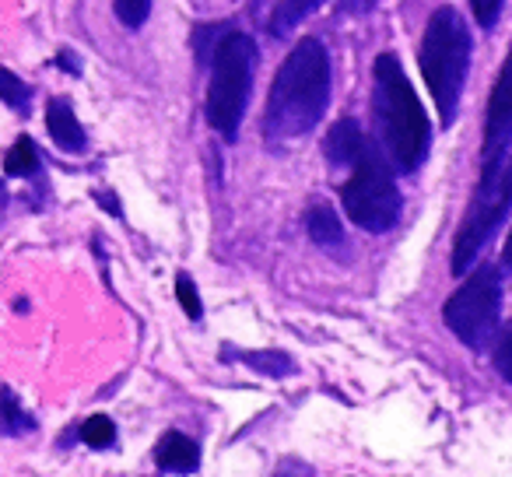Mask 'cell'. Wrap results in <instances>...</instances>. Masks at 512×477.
<instances>
[{"mask_svg": "<svg viewBox=\"0 0 512 477\" xmlns=\"http://www.w3.org/2000/svg\"><path fill=\"white\" fill-rule=\"evenodd\" d=\"M330 106V53L320 39H302L278 67L267 99V137L299 141L320 127Z\"/></svg>", "mask_w": 512, "mask_h": 477, "instance_id": "6da1fadb", "label": "cell"}, {"mask_svg": "<svg viewBox=\"0 0 512 477\" xmlns=\"http://www.w3.org/2000/svg\"><path fill=\"white\" fill-rule=\"evenodd\" d=\"M372 113H376L379 141L393 169H421V162L428 158V144H432V127L393 53H383L372 67Z\"/></svg>", "mask_w": 512, "mask_h": 477, "instance_id": "7a4b0ae2", "label": "cell"}, {"mask_svg": "<svg viewBox=\"0 0 512 477\" xmlns=\"http://www.w3.org/2000/svg\"><path fill=\"white\" fill-rule=\"evenodd\" d=\"M467 71H470L467 22L460 18V11L439 8L428 18V29L421 36V74H425V85L432 92L446 127L456 120V106H460Z\"/></svg>", "mask_w": 512, "mask_h": 477, "instance_id": "3957f363", "label": "cell"}, {"mask_svg": "<svg viewBox=\"0 0 512 477\" xmlns=\"http://www.w3.org/2000/svg\"><path fill=\"white\" fill-rule=\"evenodd\" d=\"M253 64H256V46L242 32H228L214 46L211 85H207V123L225 141L239 137L242 116H246L249 106V88H253Z\"/></svg>", "mask_w": 512, "mask_h": 477, "instance_id": "277c9868", "label": "cell"}, {"mask_svg": "<svg viewBox=\"0 0 512 477\" xmlns=\"http://www.w3.org/2000/svg\"><path fill=\"white\" fill-rule=\"evenodd\" d=\"M341 204L348 218L365 232H390L400 218V190L393 179L390 165L376 155L365 151L355 165H351V179L341 190Z\"/></svg>", "mask_w": 512, "mask_h": 477, "instance_id": "5b68a950", "label": "cell"}, {"mask_svg": "<svg viewBox=\"0 0 512 477\" xmlns=\"http://www.w3.org/2000/svg\"><path fill=\"white\" fill-rule=\"evenodd\" d=\"M498 313H502V281L495 267H477L453 295H449L442 320L460 337L467 348H488L491 334L498 330Z\"/></svg>", "mask_w": 512, "mask_h": 477, "instance_id": "8992f818", "label": "cell"}, {"mask_svg": "<svg viewBox=\"0 0 512 477\" xmlns=\"http://www.w3.org/2000/svg\"><path fill=\"white\" fill-rule=\"evenodd\" d=\"M509 211H512V162L502 165L498 172H491V176H481V186H477L474 200L467 207V218H463L460 232H456L453 274H467L474 267L477 253L498 232V225H502Z\"/></svg>", "mask_w": 512, "mask_h": 477, "instance_id": "52a82bcc", "label": "cell"}, {"mask_svg": "<svg viewBox=\"0 0 512 477\" xmlns=\"http://www.w3.org/2000/svg\"><path fill=\"white\" fill-rule=\"evenodd\" d=\"M512 148V46L505 53V64L488 99V120H484V172L491 176L509 162Z\"/></svg>", "mask_w": 512, "mask_h": 477, "instance_id": "ba28073f", "label": "cell"}, {"mask_svg": "<svg viewBox=\"0 0 512 477\" xmlns=\"http://www.w3.org/2000/svg\"><path fill=\"white\" fill-rule=\"evenodd\" d=\"M323 151H327L330 165L344 169V165H355L358 158L369 151V144H365L362 127H358L355 120H337L334 127H330L327 141H323Z\"/></svg>", "mask_w": 512, "mask_h": 477, "instance_id": "9c48e42d", "label": "cell"}, {"mask_svg": "<svg viewBox=\"0 0 512 477\" xmlns=\"http://www.w3.org/2000/svg\"><path fill=\"white\" fill-rule=\"evenodd\" d=\"M46 127H50V137L57 148L64 151H85V130H81L78 116H74L71 102L67 99H53L50 109H46Z\"/></svg>", "mask_w": 512, "mask_h": 477, "instance_id": "30bf717a", "label": "cell"}, {"mask_svg": "<svg viewBox=\"0 0 512 477\" xmlns=\"http://www.w3.org/2000/svg\"><path fill=\"white\" fill-rule=\"evenodd\" d=\"M155 460H158V467L169 470V474H193V470L200 467V449H197V442L186 439V435L165 432L155 449Z\"/></svg>", "mask_w": 512, "mask_h": 477, "instance_id": "8fae6325", "label": "cell"}, {"mask_svg": "<svg viewBox=\"0 0 512 477\" xmlns=\"http://www.w3.org/2000/svg\"><path fill=\"white\" fill-rule=\"evenodd\" d=\"M309 235H313V243L323 246V250L344 246V225L327 204H316L313 211H309Z\"/></svg>", "mask_w": 512, "mask_h": 477, "instance_id": "7c38bea8", "label": "cell"}, {"mask_svg": "<svg viewBox=\"0 0 512 477\" xmlns=\"http://www.w3.org/2000/svg\"><path fill=\"white\" fill-rule=\"evenodd\" d=\"M323 0H278V8H274V18H271V29L274 36H288L309 11L320 8Z\"/></svg>", "mask_w": 512, "mask_h": 477, "instance_id": "4fadbf2b", "label": "cell"}, {"mask_svg": "<svg viewBox=\"0 0 512 477\" xmlns=\"http://www.w3.org/2000/svg\"><path fill=\"white\" fill-rule=\"evenodd\" d=\"M32 428H36V421L25 414V407L15 400V393L0 390V432L22 435V432H32Z\"/></svg>", "mask_w": 512, "mask_h": 477, "instance_id": "5bb4252c", "label": "cell"}, {"mask_svg": "<svg viewBox=\"0 0 512 477\" xmlns=\"http://www.w3.org/2000/svg\"><path fill=\"white\" fill-rule=\"evenodd\" d=\"M239 358L249 365V369L264 372V376H274V379H281V376H288V372H295V362L285 355V351H242Z\"/></svg>", "mask_w": 512, "mask_h": 477, "instance_id": "9a60e30c", "label": "cell"}, {"mask_svg": "<svg viewBox=\"0 0 512 477\" xmlns=\"http://www.w3.org/2000/svg\"><path fill=\"white\" fill-rule=\"evenodd\" d=\"M4 169H8V176H32V172L39 169L36 144H32L29 137H18L15 148H11L8 158H4Z\"/></svg>", "mask_w": 512, "mask_h": 477, "instance_id": "2e32d148", "label": "cell"}, {"mask_svg": "<svg viewBox=\"0 0 512 477\" xmlns=\"http://www.w3.org/2000/svg\"><path fill=\"white\" fill-rule=\"evenodd\" d=\"M0 99H4V106L15 109V113H29V99H32L29 85L22 78H15L8 67H0Z\"/></svg>", "mask_w": 512, "mask_h": 477, "instance_id": "e0dca14e", "label": "cell"}, {"mask_svg": "<svg viewBox=\"0 0 512 477\" xmlns=\"http://www.w3.org/2000/svg\"><path fill=\"white\" fill-rule=\"evenodd\" d=\"M81 439L92 449H109L116 442V425L106 414H95V418H88L85 425H81Z\"/></svg>", "mask_w": 512, "mask_h": 477, "instance_id": "ac0fdd59", "label": "cell"}, {"mask_svg": "<svg viewBox=\"0 0 512 477\" xmlns=\"http://www.w3.org/2000/svg\"><path fill=\"white\" fill-rule=\"evenodd\" d=\"M116 18H120L127 29H141L151 15V0H116Z\"/></svg>", "mask_w": 512, "mask_h": 477, "instance_id": "d6986e66", "label": "cell"}, {"mask_svg": "<svg viewBox=\"0 0 512 477\" xmlns=\"http://www.w3.org/2000/svg\"><path fill=\"white\" fill-rule=\"evenodd\" d=\"M176 299L190 320H200V316H204V306H200V295H197V288H193L190 274H179L176 278Z\"/></svg>", "mask_w": 512, "mask_h": 477, "instance_id": "ffe728a7", "label": "cell"}, {"mask_svg": "<svg viewBox=\"0 0 512 477\" xmlns=\"http://www.w3.org/2000/svg\"><path fill=\"white\" fill-rule=\"evenodd\" d=\"M495 369L502 372V376L512 383V330H505L502 341H498V348H495Z\"/></svg>", "mask_w": 512, "mask_h": 477, "instance_id": "44dd1931", "label": "cell"}, {"mask_svg": "<svg viewBox=\"0 0 512 477\" xmlns=\"http://www.w3.org/2000/svg\"><path fill=\"white\" fill-rule=\"evenodd\" d=\"M470 8H474V18L484 25V29H491V25L498 22V11H502V0H470Z\"/></svg>", "mask_w": 512, "mask_h": 477, "instance_id": "7402d4cb", "label": "cell"}, {"mask_svg": "<svg viewBox=\"0 0 512 477\" xmlns=\"http://www.w3.org/2000/svg\"><path fill=\"white\" fill-rule=\"evenodd\" d=\"M383 0H337V8H341V15H369V11H376Z\"/></svg>", "mask_w": 512, "mask_h": 477, "instance_id": "603a6c76", "label": "cell"}, {"mask_svg": "<svg viewBox=\"0 0 512 477\" xmlns=\"http://www.w3.org/2000/svg\"><path fill=\"white\" fill-rule=\"evenodd\" d=\"M278 477H313V470L302 467V463H292V460H288L285 467L278 470Z\"/></svg>", "mask_w": 512, "mask_h": 477, "instance_id": "cb8c5ba5", "label": "cell"}, {"mask_svg": "<svg viewBox=\"0 0 512 477\" xmlns=\"http://www.w3.org/2000/svg\"><path fill=\"white\" fill-rule=\"evenodd\" d=\"M502 267H509V271H512V232H509V239H505V250H502Z\"/></svg>", "mask_w": 512, "mask_h": 477, "instance_id": "d4e9b609", "label": "cell"}, {"mask_svg": "<svg viewBox=\"0 0 512 477\" xmlns=\"http://www.w3.org/2000/svg\"><path fill=\"white\" fill-rule=\"evenodd\" d=\"M60 67H71V71H78V64H74L71 53H60Z\"/></svg>", "mask_w": 512, "mask_h": 477, "instance_id": "484cf974", "label": "cell"}]
</instances>
